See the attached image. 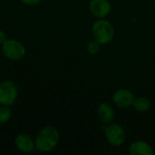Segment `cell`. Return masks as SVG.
Listing matches in <instances>:
<instances>
[{
	"label": "cell",
	"instance_id": "cell-11",
	"mask_svg": "<svg viewBox=\"0 0 155 155\" xmlns=\"http://www.w3.org/2000/svg\"><path fill=\"white\" fill-rule=\"evenodd\" d=\"M132 106L138 113H145L150 110L151 104L147 98H145L143 96H140V97L134 98V101Z\"/></svg>",
	"mask_w": 155,
	"mask_h": 155
},
{
	"label": "cell",
	"instance_id": "cell-15",
	"mask_svg": "<svg viewBox=\"0 0 155 155\" xmlns=\"http://www.w3.org/2000/svg\"><path fill=\"white\" fill-rule=\"evenodd\" d=\"M7 40V35L4 31L0 30V45H3Z\"/></svg>",
	"mask_w": 155,
	"mask_h": 155
},
{
	"label": "cell",
	"instance_id": "cell-10",
	"mask_svg": "<svg viewBox=\"0 0 155 155\" xmlns=\"http://www.w3.org/2000/svg\"><path fill=\"white\" fill-rule=\"evenodd\" d=\"M129 153L131 155H153L154 151L150 143L145 141H135L131 143L129 147Z\"/></svg>",
	"mask_w": 155,
	"mask_h": 155
},
{
	"label": "cell",
	"instance_id": "cell-12",
	"mask_svg": "<svg viewBox=\"0 0 155 155\" xmlns=\"http://www.w3.org/2000/svg\"><path fill=\"white\" fill-rule=\"evenodd\" d=\"M12 116V111L10 106L1 105L0 106V124L7 123Z\"/></svg>",
	"mask_w": 155,
	"mask_h": 155
},
{
	"label": "cell",
	"instance_id": "cell-2",
	"mask_svg": "<svg viewBox=\"0 0 155 155\" xmlns=\"http://www.w3.org/2000/svg\"><path fill=\"white\" fill-rule=\"evenodd\" d=\"M92 32L94 39L98 41L102 45L111 43L115 34L114 25L105 18L97 19L92 26Z\"/></svg>",
	"mask_w": 155,
	"mask_h": 155
},
{
	"label": "cell",
	"instance_id": "cell-13",
	"mask_svg": "<svg viewBox=\"0 0 155 155\" xmlns=\"http://www.w3.org/2000/svg\"><path fill=\"white\" fill-rule=\"evenodd\" d=\"M101 44L96 41L95 39L94 40H91L88 44H87V46H86V49H87V52L92 54V55H95L97 54L100 50H101Z\"/></svg>",
	"mask_w": 155,
	"mask_h": 155
},
{
	"label": "cell",
	"instance_id": "cell-1",
	"mask_svg": "<svg viewBox=\"0 0 155 155\" xmlns=\"http://www.w3.org/2000/svg\"><path fill=\"white\" fill-rule=\"evenodd\" d=\"M59 132L54 126H46L40 130L35 139V149L39 152L47 153L54 150L59 143Z\"/></svg>",
	"mask_w": 155,
	"mask_h": 155
},
{
	"label": "cell",
	"instance_id": "cell-3",
	"mask_svg": "<svg viewBox=\"0 0 155 155\" xmlns=\"http://www.w3.org/2000/svg\"><path fill=\"white\" fill-rule=\"evenodd\" d=\"M18 95L16 84L10 80H5L0 83V104L12 106Z\"/></svg>",
	"mask_w": 155,
	"mask_h": 155
},
{
	"label": "cell",
	"instance_id": "cell-6",
	"mask_svg": "<svg viewBox=\"0 0 155 155\" xmlns=\"http://www.w3.org/2000/svg\"><path fill=\"white\" fill-rule=\"evenodd\" d=\"M89 10L97 19L105 18L112 11V5L108 0H91Z\"/></svg>",
	"mask_w": 155,
	"mask_h": 155
},
{
	"label": "cell",
	"instance_id": "cell-14",
	"mask_svg": "<svg viewBox=\"0 0 155 155\" xmlns=\"http://www.w3.org/2000/svg\"><path fill=\"white\" fill-rule=\"evenodd\" d=\"M41 1L42 0H22V2L27 5H35L37 4H39Z\"/></svg>",
	"mask_w": 155,
	"mask_h": 155
},
{
	"label": "cell",
	"instance_id": "cell-9",
	"mask_svg": "<svg viewBox=\"0 0 155 155\" xmlns=\"http://www.w3.org/2000/svg\"><path fill=\"white\" fill-rule=\"evenodd\" d=\"M97 117L104 124L113 123L114 119V110L108 103H102L97 108Z\"/></svg>",
	"mask_w": 155,
	"mask_h": 155
},
{
	"label": "cell",
	"instance_id": "cell-8",
	"mask_svg": "<svg viewBox=\"0 0 155 155\" xmlns=\"http://www.w3.org/2000/svg\"><path fill=\"white\" fill-rule=\"evenodd\" d=\"M15 145L20 152L25 153H32L35 148V140L25 134H19L16 135L15 138Z\"/></svg>",
	"mask_w": 155,
	"mask_h": 155
},
{
	"label": "cell",
	"instance_id": "cell-4",
	"mask_svg": "<svg viewBox=\"0 0 155 155\" xmlns=\"http://www.w3.org/2000/svg\"><path fill=\"white\" fill-rule=\"evenodd\" d=\"M2 53L7 59L18 61L25 55V48L17 40L7 39L2 45Z\"/></svg>",
	"mask_w": 155,
	"mask_h": 155
},
{
	"label": "cell",
	"instance_id": "cell-5",
	"mask_svg": "<svg viewBox=\"0 0 155 155\" xmlns=\"http://www.w3.org/2000/svg\"><path fill=\"white\" fill-rule=\"evenodd\" d=\"M105 138L113 146H121L124 143L126 134L124 127L118 124L111 123L105 128Z\"/></svg>",
	"mask_w": 155,
	"mask_h": 155
},
{
	"label": "cell",
	"instance_id": "cell-7",
	"mask_svg": "<svg viewBox=\"0 0 155 155\" xmlns=\"http://www.w3.org/2000/svg\"><path fill=\"white\" fill-rule=\"evenodd\" d=\"M134 98V94L132 91L126 88H121L114 92L113 95V102L120 108H128L133 105Z\"/></svg>",
	"mask_w": 155,
	"mask_h": 155
}]
</instances>
